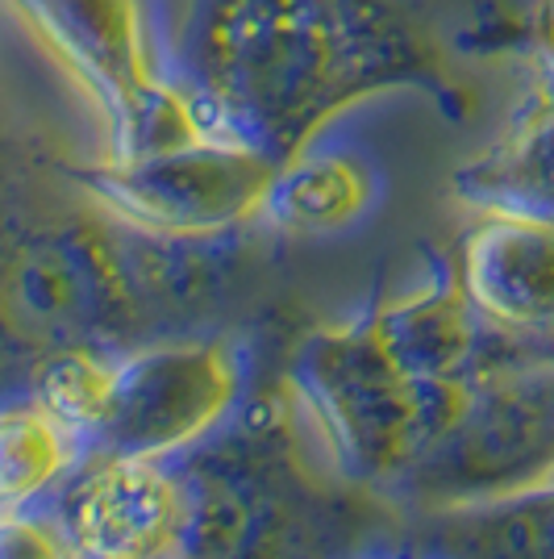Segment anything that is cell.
Segmentation results:
<instances>
[{
	"instance_id": "cell-1",
	"label": "cell",
	"mask_w": 554,
	"mask_h": 559,
	"mask_svg": "<svg viewBox=\"0 0 554 559\" xmlns=\"http://www.w3.org/2000/svg\"><path fill=\"white\" fill-rule=\"evenodd\" d=\"M421 68L396 0H213L192 34L188 96L213 142L288 167L325 121Z\"/></svg>"
},
{
	"instance_id": "cell-2",
	"label": "cell",
	"mask_w": 554,
	"mask_h": 559,
	"mask_svg": "<svg viewBox=\"0 0 554 559\" xmlns=\"http://www.w3.org/2000/svg\"><path fill=\"white\" fill-rule=\"evenodd\" d=\"M292 393L338 476L396 489L455 430L475 384H421L396 368L371 322L317 330L292 359Z\"/></svg>"
},
{
	"instance_id": "cell-3",
	"label": "cell",
	"mask_w": 554,
	"mask_h": 559,
	"mask_svg": "<svg viewBox=\"0 0 554 559\" xmlns=\"http://www.w3.org/2000/svg\"><path fill=\"white\" fill-rule=\"evenodd\" d=\"M242 396V372L221 343H155L113 355L109 396L84 439V460L176 464L213 443Z\"/></svg>"
},
{
	"instance_id": "cell-4",
	"label": "cell",
	"mask_w": 554,
	"mask_h": 559,
	"mask_svg": "<svg viewBox=\"0 0 554 559\" xmlns=\"http://www.w3.org/2000/svg\"><path fill=\"white\" fill-rule=\"evenodd\" d=\"M276 171V164L251 151L208 139L192 151L150 164L88 167L80 171V188H88L100 210L117 213L130 226L171 238H196L258 217Z\"/></svg>"
},
{
	"instance_id": "cell-5",
	"label": "cell",
	"mask_w": 554,
	"mask_h": 559,
	"mask_svg": "<svg viewBox=\"0 0 554 559\" xmlns=\"http://www.w3.org/2000/svg\"><path fill=\"white\" fill-rule=\"evenodd\" d=\"M125 301L113 255L88 234L29 242L0 267V326L38 347V364L59 350H100V334L117 326Z\"/></svg>"
},
{
	"instance_id": "cell-6",
	"label": "cell",
	"mask_w": 554,
	"mask_h": 559,
	"mask_svg": "<svg viewBox=\"0 0 554 559\" xmlns=\"http://www.w3.org/2000/svg\"><path fill=\"white\" fill-rule=\"evenodd\" d=\"M43 510L71 559H171L184 518L180 464L84 460Z\"/></svg>"
},
{
	"instance_id": "cell-7",
	"label": "cell",
	"mask_w": 554,
	"mask_h": 559,
	"mask_svg": "<svg viewBox=\"0 0 554 559\" xmlns=\"http://www.w3.org/2000/svg\"><path fill=\"white\" fill-rule=\"evenodd\" d=\"M13 9L105 109L109 134L162 84L146 59L138 0H13Z\"/></svg>"
},
{
	"instance_id": "cell-8",
	"label": "cell",
	"mask_w": 554,
	"mask_h": 559,
	"mask_svg": "<svg viewBox=\"0 0 554 559\" xmlns=\"http://www.w3.org/2000/svg\"><path fill=\"white\" fill-rule=\"evenodd\" d=\"M459 293L508 343H554V222L480 217L459 247Z\"/></svg>"
},
{
	"instance_id": "cell-9",
	"label": "cell",
	"mask_w": 554,
	"mask_h": 559,
	"mask_svg": "<svg viewBox=\"0 0 554 559\" xmlns=\"http://www.w3.org/2000/svg\"><path fill=\"white\" fill-rule=\"evenodd\" d=\"M396 368L421 384H484L492 330L475 318L459 284L417 288L368 318Z\"/></svg>"
},
{
	"instance_id": "cell-10",
	"label": "cell",
	"mask_w": 554,
	"mask_h": 559,
	"mask_svg": "<svg viewBox=\"0 0 554 559\" xmlns=\"http://www.w3.org/2000/svg\"><path fill=\"white\" fill-rule=\"evenodd\" d=\"M459 197L480 217L554 222V88L533 100L505 142L459 171Z\"/></svg>"
},
{
	"instance_id": "cell-11",
	"label": "cell",
	"mask_w": 554,
	"mask_h": 559,
	"mask_svg": "<svg viewBox=\"0 0 554 559\" xmlns=\"http://www.w3.org/2000/svg\"><path fill=\"white\" fill-rule=\"evenodd\" d=\"M80 464V439L29 396L0 409V513L50 506Z\"/></svg>"
},
{
	"instance_id": "cell-12",
	"label": "cell",
	"mask_w": 554,
	"mask_h": 559,
	"mask_svg": "<svg viewBox=\"0 0 554 559\" xmlns=\"http://www.w3.org/2000/svg\"><path fill=\"white\" fill-rule=\"evenodd\" d=\"M368 205V176L342 155H301L279 167L263 213L288 234H325L354 222Z\"/></svg>"
},
{
	"instance_id": "cell-13",
	"label": "cell",
	"mask_w": 554,
	"mask_h": 559,
	"mask_svg": "<svg viewBox=\"0 0 554 559\" xmlns=\"http://www.w3.org/2000/svg\"><path fill=\"white\" fill-rule=\"evenodd\" d=\"M109 376H113V355L93 347L59 350V355H47L29 372V401L38 409H47L55 421H63L84 447L88 430L105 409Z\"/></svg>"
},
{
	"instance_id": "cell-14",
	"label": "cell",
	"mask_w": 554,
	"mask_h": 559,
	"mask_svg": "<svg viewBox=\"0 0 554 559\" xmlns=\"http://www.w3.org/2000/svg\"><path fill=\"white\" fill-rule=\"evenodd\" d=\"M0 559H71L47 510L0 513Z\"/></svg>"
},
{
	"instance_id": "cell-15",
	"label": "cell",
	"mask_w": 554,
	"mask_h": 559,
	"mask_svg": "<svg viewBox=\"0 0 554 559\" xmlns=\"http://www.w3.org/2000/svg\"><path fill=\"white\" fill-rule=\"evenodd\" d=\"M546 43H551V50H554V0H551V13H546Z\"/></svg>"
}]
</instances>
